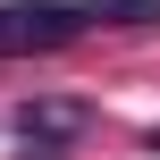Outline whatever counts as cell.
Wrapping results in <instances>:
<instances>
[{
    "label": "cell",
    "instance_id": "obj_1",
    "mask_svg": "<svg viewBox=\"0 0 160 160\" xmlns=\"http://www.w3.org/2000/svg\"><path fill=\"white\" fill-rule=\"evenodd\" d=\"M160 0H0V59L59 51L93 25H152Z\"/></svg>",
    "mask_w": 160,
    "mask_h": 160
},
{
    "label": "cell",
    "instance_id": "obj_3",
    "mask_svg": "<svg viewBox=\"0 0 160 160\" xmlns=\"http://www.w3.org/2000/svg\"><path fill=\"white\" fill-rule=\"evenodd\" d=\"M152 152H160V143H152Z\"/></svg>",
    "mask_w": 160,
    "mask_h": 160
},
{
    "label": "cell",
    "instance_id": "obj_2",
    "mask_svg": "<svg viewBox=\"0 0 160 160\" xmlns=\"http://www.w3.org/2000/svg\"><path fill=\"white\" fill-rule=\"evenodd\" d=\"M84 127H93V110H84V101H25V110H17V143H25L34 160L76 152V143H84Z\"/></svg>",
    "mask_w": 160,
    "mask_h": 160
}]
</instances>
